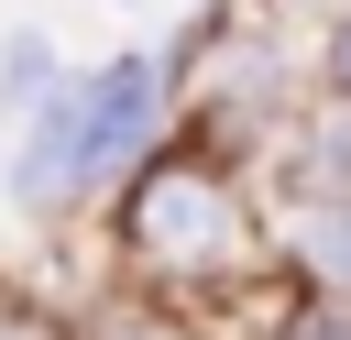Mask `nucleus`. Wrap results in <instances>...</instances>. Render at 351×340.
Listing matches in <instances>:
<instances>
[{
	"label": "nucleus",
	"instance_id": "nucleus-1",
	"mask_svg": "<svg viewBox=\"0 0 351 340\" xmlns=\"http://www.w3.org/2000/svg\"><path fill=\"white\" fill-rule=\"evenodd\" d=\"M132 241H143V263H165V274H186V285H241V274H252V219H241V197H230L219 175H197V165H154V175H143Z\"/></svg>",
	"mask_w": 351,
	"mask_h": 340
},
{
	"label": "nucleus",
	"instance_id": "nucleus-2",
	"mask_svg": "<svg viewBox=\"0 0 351 340\" xmlns=\"http://www.w3.org/2000/svg\"><path fill=\"white\" fill-rule=\"evenodd\" d=\"M154 110H165V99H154V66H143V55L99 66V77L77 88V132H88V175H99V165H121V154H132V143L154 132Z\"/></svg>",
	"mask_w": 351,
	"mask_h": 340
},
{
	"label": "nucleus",
	"instance_id": "nucleus-3",
	"mask_svg": "<svg viewBox=\"0 0 351 340\" xmlns=\"http://www.w3.org/2000/svg\"><path fill=\"white\" fill-rule=\"evenodd\" d=\"M77 186H88V132H77V88H55L44 121H33V154H22V197L55 208V197H77Z\"/></svg>",
	"mask_w": 351,
	"mask_h": 340
},
{
	"label": "nucleus",
	"instance_id": "nucleus-4",
	"mask_svg": "<svg viewBox=\"0 0 351 340\" xmlns=\"http://www.w3.org/2000/svg\"><path fill=\"white\" fill-rule=\"evenodd\" d=\"M307 263H318V285H340V296H351V197H329V208H318Z\"/></svg>",
	"mask_w": 351,
	"mask_h": 340
},
{
	"label": "nucleus",
	"instance_id": "nucleus-5",
	"mask_svg": "<svg viewBox=\"0 0 351 340\" xmlns=\"http://www.w3.org/2000/svg\"><path fill=\"white\" fill-rule=\"evenodd\" d=\"M307 186H318V197H351V110L318 132V154H307Z\"/></svg>",
	"mask_w": 351,
	"mask_h": 340
},
{
	"label": "nucleus",
	"instance_id": "nucleus-6",
	"mask_svg": "<svg viewBox=\"0 0 351 340\" xmlns=\"http://www.w3.org/2000/svg\"><path fill=\"white\" fill-rule=\"evenodd\" d=\"M0 88H11V99H22V88H44V44H33V33L0 55Z\"/></svg>",
	"mask_w": 351,
	"mask_h": 340
},
{
	"label": "nucleus",
	"instance_id": "nucleus-7",
	"mask_svg": "<svg viewBox=\"0 0 351 340\" xmlns=\"http://www.w3.org/2000/svg\"><path fill=\"white\" fill-rule=\"evenodd\" d=\"M285 340H351V307H307V318H296Z\"/></svg>",
	"mask_w": 351,
	"mask_h": 340
},
{
	"label": "nucleus",
	"instance_id": "nucleus-8",
	"mask_svg": "<svg viewBox=\"0 0 351 340\" xmlns=\"http://www.w3.org/2000/svg\"><path fill=\"white\" fill-rule=\"evenodd\" d=\"M329 66H340V88H351V22H340V55H329Z\"/></svg>",
	"mask_w": 351,
	"mask_h": 340
},
{
	"label": "nucleus",
	"instance_id": "nucleus-9",
	"mask_svg": "<svg viewBox=\"0 0 351 340\" xmlns=\"http://www.w3.org/2000/svg\"><path fill=\"white\" fill-rule=\"evenodd\" d=\"M132 340H165V329H132Z\"/></svg>",
	"mask_w": 351,
	"mask_h": 340
}]
</instances>
